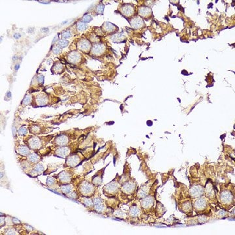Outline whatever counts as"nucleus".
<instances>
[{"instance_id":"f257e3e1","label":"nucleus","mask_w":235,"mask_h":235,"mask_svg":"<svg viewBox=\"0 0 235 235\" xmlns=\"http://www.w3.org/2000/svg\"><path fill=\"white\" fill-rule=\"evenodd\" d=\"M94 191H95V188L93 184L87 181L83 182L79 187V191L83 197H89L92 196Z\"/></svg>"},{"instance_id":"f03ea898","label":"nucleus","mask_w":235,"mask_h":235,"mask_svg":"<svg viewBox=\"0 0 235 235\" xmlns=\"http://www.w3.org/2000/svg\"><path fill=\"white\" fill-rule=\"evenodd\" d=\"M120 189V184L117 181L114 180L112 182L109 183V184L104 187V192H106L109 195H115L118 192Z\"/></svg>"},{"instance_id":"7ed1b4c3","label":"nucleus","mask_w":235,"mask_h":235,"mask_svg":"<svg viewBox=\"0 0 235 235\" xmlns=\"http://www.w3.org/2000/svg\"><path fill=\"white\" fill-rule=\"evenodd\" d=\"M220 199L223 204L228 205V204H230L233 203V201L234 200V197L231 191L224 190L221 191L220 195Z\"/></svg>"},{"instance_id":"20e7f679","label":"nucleus","mask_w":235,"mask_h":235,"mask_svg":"<svg viewBox=\"0 0 235 235\" xmlns=\"http://www.w3.org/2000/svg\"><path fill=\"white\" fill-rule=\"evenodd\" d=\"M77 47L80 51L83 52L88 53L92 48V44L88 40L82 39H80L77 43Z\"/></svg>"},{"instance_id":"39448f33","label":"nucleus","mask_w":235,"mask_h":235,"mask_svg":"<svg viewBox=\"0 0 235 235\" xmlns=\"http://www.w3.org/2000/svg\"><path fill=\"white\" fill-rule=\"evenodd\" d=\"M58 181L59 183H61L62 185H64V184H68L70 182L72 178V176L70 174V173H69L68 171L63 170L62 172L58 174Z\"/></svg>"},{"instance_id":"423d86ee","label":"nucleus","mask_w":235,"mask_h":235,"mask_svg":"<svg viewBox=\"0 0 235 235\" xmlns=\"http://www.w3.org/2000/svg\"><path fill=\"white\" fill-rule=\"evenodd\" d=\"M81 162V159L79 156L74 154L72 156H69L66 161V165L70 167H75Z\"/></svg>"},{"instance_id":"0eeeda50","label":"nucleus","mask_w":235,"mask_h":235,"mask_svg":"<svg viewBox=\"0 0 235 235\" xmlns=\"http://www.w3.org/2000/svg\"><path fill=\"white\" fill-rule=\"evenodd\" d=\"M120 11L124 16H127V17H130V16L134 15L135 8H134V6L131 4H124L121 7Z\"/></svg>"},{"instance_id":"6e6552de","label":"nucleus","mask_w":235,"mask_h":235,"mask_svg":"<svg viewBox=\"0 0 235 235\" xmlns=\"http://www.w3.org/2000/svg\"><path fill=\"white\" fill-rule=\"evenodd\" d=\"M41 140L38 137H33L28 140V146L30 149L38 150L41 148Z\"/></svg>"},{"instance_id":"1a4fd4ad","label":"nucleus","mask_w":235,"mask_h":235,"mask_svg":"<svg viewBox=\"0 0 235 235\" xmlns=\"http://www.w3.org/2000/svg\"><path fill=\"white\" fill-rule=\"evenodd\" d=\"M136 185L133 181H129L126 182L125 184H123L122 187V191L126 194H132L135 190Z\"/></svg>"},{"instance_id":"9d476101","label":"nucleus","mask_w":235,"mask_h":235,"mask_svg":"<svg viewBox=\"0 0 235 235\" xmlns=\"http://www.w3.org/2000/svg\"><path fill=\"white\" fill-rule=\"evenodd\" d=\"M105 52V46L103 44L93 45L91 48V52L94 56H101Z\"/></svg>"},{"instance_id":"9b49d317","label":"nucleus","mask_w":235,"mask_h":235,"mask_svg":"<svg viewBox=\"0 0 235 235\" xmlns=\"http://www.w3.org/2000/svg\"><path fill=\"white\" fill-rule=\"evenodd\" d=\"M204 193V189L201 186H193L190 189V195L193 198H198L202 196Z\"/></svg>"},{"instance_id":"f8f14e48","label":"nucleus","mask_w":235,"mask_h":235,"mask_svg":"<svg viewBox=\"0 0 235 235\" xmlns=\"http://www.w3.org/2000/svg\"><path fill=\"white\" fill-rule=\"evenodd\" d=\"M130 24L134 29H140L144 26V22L142 18L140 16H135L131 19Z\"/></svg>"},{"instance_id":"ddd939ff","label":"nucleus","mask_w":235,"mask_h":235,"mask_svg":"<svg viewBox=\"0 0 235 235\" xmlns=\"http://www.w3.org/2000/svg\"><path fill=\"white\" fill-rule=\"evenodd\" d=\"M207 202L204 199H197L194 203V208L197 211H203L206 209Z\"/></svg>"},{"instance_id":"4468645a","label":"nucleus","mask_w":235,"mask_h":235,"mask_svg":"<svg viewBox=\"0 0 235 235\" xmlns=\"http://www.w3.org/2000/svg\"><path fill=\"white\" fill-rule=\"evenodd\" d=\"M93 207L95 211L103 212L105 210V206L103 203V200L100 197H95L93 200Z\"/></svg>"},{"instance_id":"2eb2a0df","label":"nucleus","mask_w":235,"mask_h":235,"mask_svg":"<svg viewBox=\"0 0 235 235\" xmlns=\"http://www.w3.org/2000/svg\"><path fill=\"white\" fill-rule=\"evenodd\" d=\"M154 204V199L152 196H147L146 197L141 200L140 204L141 206L144 208V209H148L152 207Z\"/></svg>"},{"instance_id":"dca6fc26","label":"nucleus","mask_w":235,"mask_h":235,"mask_svg":"<svg viewBox=\"0 0 235 235\" xmlns=\"http://www.w3.org/2000/svg\"><path fill=\"white\" fill-rule=\"evenodd\" d=\"M80 59H81V55L78 52L73 51L68 56V62L71 63H78L80 62Z\"/></svg>"},{"instance_id":"f3484780","label":"nucleus","mask_w":235,"mask_h":235,"mask_svg":"<svg viewBox=\"0 0 235 235\" xmlns=\"http://www.w3.org/2000/svg\"><path fill=\"white\" fill-rule=\"evenodd\" d=\"M70 150L67 146H62L56 150V156L62 157V158H66L69 156Z\"/></svg>"},{"instance_id":"a211bd4d","label":"nucleus","mask_w":235,"mask_h":235,"mask_svg":"<svg viewBox=\"0 0 235 235\" xmlns=\"http://www.w3.org/2000/svg\"><path fill=\"white\" fill-rule=\"evenodd\" d=\"M54 142L56 145L59 146H65L69 143V138L68 137V136H66L65 135H62L59 136L58 137H57L54 140Z\"/></svg>"},{"instance_id":"6ab92c4d","label":"nucleus","mask_w":235,"mask_h":235,"mask_svg":"<svg viewBox=\"0 0 235 235\" xmlns=\"http://www.w3.org/2000/svg\"><path fill=\"white\" fill-rule=\"evenodd\" d=\"M35 103L40 106L46 105L48 103V97L44 94H39L35 97Z\"/></svg>"},{"instance_id":"aec40b11","label":"nucleus","mask_w":235,"mask_h":235,"mask_svg":"<svg viewBox=\"0 0 235 235\" xmlns=\"http://www.w3.org/2000/svg\"><path fill=\"white\" fill-rule=\"evenodd\" d=\"M139 14L144 18H147L152 15V11L148 7H140L139 9Z\"/></svg>"},{"instance_id":"412c9836","label":"nucleus","mask_w":235,"mask_h":235,"mask_svg":"<svg viewBox=\"0 0 235 235\" xmlns=\"http://www.w3.org/2000/svg\"><path fill=\"white\" fill-rule=\"evenodd\" d=\"M103 30L106 33H112L116 30V27L110 22H105L103 26Z\"/></svg>"},{"instance_id":"4be33fe9","label":"nucleus","mask_w":235,"mask_h":235,"mask_svg":"<svg viewBox=\"0 0 235 235\" xmlns=\"http://www.w3.org/2000/svg\"><path fill=\"white\" fill-rule=\"evenodd\" d=\"M43 170H44V167L41 164H37L36 165L33 167V169L31 171V174L33 176H37L38 174H41Z\"/></svg>"},{"instance_id":"5701e85b","label":"nucleus","mask_w":235,"mask_h":235,"mask_svg":"<svg viewBox=\"0 0 235 235\" xmlns=\"http://www.w3.org/2000/svg\"><path fill=\"white\" fill-rule=\"evenodd\" d=\"M17 152L21 154V155L24 156H28L30 154V150L28 147L24 145H21L18 147Z\"/></svg>"},{"instance_id":"b1692460","label":"nucleus","mask_w":235,"mask_h":235,"mask_svg":"<svg viewBox=\"0 0 235 235\" xmlns=\"http://www.w3.org/2000/svg\"><path fill=\"white\" fill-rule=\"evenodd\" d=\"M61 190L64 195H68L73 191V186L70 184H64L61 187Z\"/></svg>"},{"instance_id":"393cba45","label":"nucleus","mask_w":235,"mask_h":235,"mask_svg":"<svg viewBox=\"0 0 235 235\" xmlns=\"http://www.w3.org/2000/svg\"><path fill=\"white\" fill-rule=\"evenodd\" d=\"M28 160L32 163H37L40 161V157L35 153H30L28 156Z\"/></svg>"},{"instance_id":"a878e982","label":"nucleus","mask_w":235,"mask_h":235,"mask_svg":"<svg viewBox=\"0 0 235 235\" xmlns=\"http://www.w3.org/2000/svg\"><path fill=\"white\" fill-rule=\"evenodd\" d=\"M140 214V209L137 206H133L129 210V215L133 217H136Z\"/></svg>"},{"instance_id":"bb28decb","label":"nucleus","mask_w":235,"mask_h":235,"mask_svg":"<svg viewBox=\"0 0 235 235\" xmlns=\"http://www.w3.org/2000/svg\"><path fill=\"white\" fill-rule=\"evenodd\" d=\"M81 202L86 207L93 206V200L89 197H83Z\"/></svg>"},{"instance_id":"cd10ccee","label":"nucleus","mask_w":235,"mask_h":235,"mask_svg":"<svg viewBox=\"0 0 235 235\" xmlns=\"http://www.w3.org/2000/svg\"><path fill=\"white\" fill-rule=\"evenodd\" d=\"M101 174H100V175H98V174H96V175L92 179V183L93 185L95 186H100L101 184L102 183V176H101Z\"/></svg>"},{"instance_id":"c85d7f7f","label":"nucleus","mask_w":235,"mask_h":235,"mask_svg":"<svg viewBox=\"0 0 235 235\" xmlns=\"http://www.w3.org/2000/svg\"><path fill=\"white\" fill-rule=\"evenodd\" d=\"M88 28V25L86 24V23L83 22H79L77 23L76 24V29L79 32H82L85 31V30Z\"/></svg>"},{"instance_id":"c756f323","label":"nucleus","mask_w":235,"mask_h":235,"mask_svg":"<svg viewBox=\"0 0 235 235\" xmlns=\"http://www.w3.org/2000/svg\"><path fill=\"white\" fill-rule=\"evenodd\" d=\"M124 38H125V37H124L122 33H117V34L113 35L112 40L115 43H120L122 42Z\"/></svg>"},{"instance_id":"7c9ffc66","label":"nucleus","mask_w":235,"mask_h":235,"mask_svg":"<svg viewBox=\"0 0 235 235\" xmlns=\"http://www.w3.org/2000/svg\"><path fill=\"white\" fill-rule=\"evenodd\" d=\"M56 182V178H54L53 176H50L48 177V178H47L46 180V185L50 186H52L53 185H54Z\"/></svg>"},{"instance_id":"2f4dec72","label":"nucleus","mask_w":235,"mask_h":235,"mask_svg":"<svg viewBox=\"0 0 235 235\" xmlns=\"http://www.w3.org/2000/svg\"><path fill=\"white\" fill-rule=\"evenodd\" d=\"M69 45V41L66 39H60L58 41V45L61 48H65Z\"/></svg>"},{"instance_id":"473e14b6","label":"nucleus","mask_w":235,"mask_h":235,"mask_svg":"<svg viewBox=\"0 0 235 235\" xmlns=\"http://www.w3.org/2000/svg\"><path fill=\"white\" fill-rule=\"evenodd\" d=\"M32 101V97L30 95H28L25 97V98L23 100V105H28Z\"/></svg>"},{"instance_id":"72a5a7b5","label":"nucleus","mask_w":235,"mask_h":235,"mask_svg":"<svg viewBox=\"0 0 235 235\" xmlns=\"http://www.w3.org/2000/svg\"><path fill=\"white\" fill-rule=\"evenodd\" d=\"M71 35H72L71 32H70V30H66V31L63 32L62 33V37H63V38H64V39L70 38V37H71Z\"/></svg>"},{"instance_id":"f704fd0d","label":"nucleus","mask_w":235,"mask_h":235,"mask_svg":"<svg viewBox=\"0 0 235 235\" xmlns=\"http://www.w3.org/2000/svg\"><path fill=\"white\" fill-rule=\"evenodd\" d=\"M28 133V129H27L25 126H22L18 130V133L21 135H25Z\"/></svg>"},{"instance_id":"c9c22d12","label":"nucleus","mask_w":235,"mask_h":235,"mask_svg":"<svg viewBox=\"0 0 235 235\" xmlns=\"http://www.w3.org/2000/svg\"><path fill=\"white\" fill-rule=\"evenodd\" d=\"M92 20V17L89 15H86L83 17V21L85 23H88Z\"/></svg>"},{"instance_id":"e433bc0d","label":"nucleus","mask_w":235,"mask_h":235,"mask_svg":"<svg viewBox=\"0 0 235 235\" xmlns=\"http://www.w3.org/2000/svg\"><path fill=\"white\" fill-rule=\"evenodd\" d=\"M62 49L59 46H56L54 48H53V52L55 54H59L61 52Z\"/></svg>"},{"instance_id":"4c0bfd02","label":"nucleus","mask_w":235,"mask_h":235,"mask_svg":"<svg viewBox=\"0 0 235 235\" xmlns=\"http://www.w3.org/2000/svg\"><path fill=\"white\" fill-rule=\"evenodd\" d=\"M54 70H56V71H60V70H62L63 69V65L58 63V64H56L54 67Z\"/></svg>"},{"instance_id":"58836bf2","label":"nucleus","mask_w":235,"mask_h":235,"mask_svg":"<svg viewBox=\"0 0 235 235\" xmlns=\"http://www.w3.org/2000/svg\"><path fill=\"white\" fill-rule=\"evenodd\" d=\"M69 197L73 198V199H76L77 198V194L76 193V191H73L72 192H70L69 194H68Z\"/></svg>"},{"instance_id":"ea45409f","label":"nucleus","mask_w":235,"mask_h":235,"mask_svg":"<svg viewBox=\"0 0 235 235\" xmlns=\"http://www.w3.org/2000/svg\"><path fill=\"white\" fill-rule=\"evenodd\" d=\"M103 10H104V5H99V6H97V12L99 13H102L103 12Z\"/></svg>"},{"instance_id":"a19ab883","label":"nucleus","mask_w":235,"mask_h":235,"mask_svg":"<svg viewBox=\"0 0 235 235\" xmlns=\"http://www.w3.org/2000/svg\"><path fill=\"white\" fill-rule=\"evenodd\" d=\"M115 215L117 217H122L123 216V213L122 212V211H116L115 212Z\"/></svg>"},{"instance_id":"79ce46f5","label":"nucleus","mask_w":235,"mask_h":235,"mask_svg":"<svg viewBox=\"0 0 235 235\" xmlns=\"http://www.w3.org/2000/svg\"><path fill=\"white\" fill-rule=\"evenodd\" d=\"M15 233H16V231L12 229H10L9 230H7V234H16Z\"/></svg>"}]
</instances>
